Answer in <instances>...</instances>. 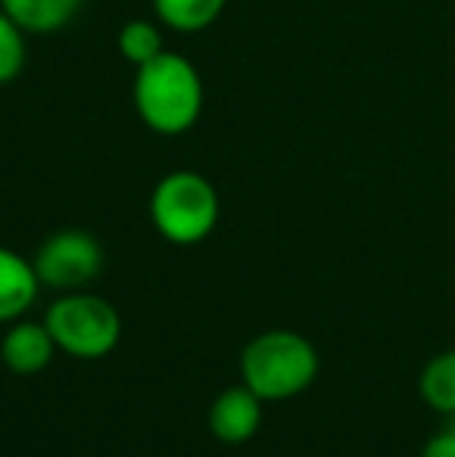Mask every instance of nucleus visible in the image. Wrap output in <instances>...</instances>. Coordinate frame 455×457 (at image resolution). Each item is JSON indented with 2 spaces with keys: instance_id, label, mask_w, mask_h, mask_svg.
I'll list each match as a JSON object with an SVG mask.
<instances>
[{
  "instance_id": "nucleus-14",
  "label": "nucleus",
  "mask_w": 455,
  "mask_h": 457,
  "mask_svg": "<svg viewBox=\"0 0 455 457\" xmlns=\"http://www.w3.org/2000/svg\"><path fill=\"white\" fill-rule=\"evenodd\" d=\"M421 457H455V427H446L437 436H431L421 448Z\"/></svg>"
},
{
  "instance_id": "nucleus-7",
  "label": "nucleus",
  "mask_w": 455,
  "mask_h": 457,
  "mask_svg": "<svg viewBox=\"0 0 455 457\" xmlns=\"http://www.w3.org/2000/svg\"><path fill=\"white\" fill-rule=\"evenodd\" d=\"M54 337H50L47 324H31V320H13L6 330L4 343H0V358L19 377H31L41 373L54 358Z\"/></svg>"
},
{
  "instance_id": "nucleus-4",
  "label": "nucleus",
  "mask_w": 455,
  "mask_h": 457,
  "mask_svg": "<svg viewBox=\"0 0 455 457\" xmlns=\"http://www.w3.org/2000/svg\"><path fill=\"white\" fill-rule=\"evenodd\" d=\"M44 324L56 349L72 358L110 355L122 337L119 312L94 293H66L47 308Z\"/></svg>"
},
{
  "instance_id": "nucleus-5",
  "label": "nucleus",
  "mask_w": 455,
  "mask_h": 457,
  "mask_svg": "<svg viewBox=\"0 0 455 457\" xmlns=\"http://www.w3.org/2000/svg\"><path fill=\"white\" fill-rule=\"evenodd\" d=\"M31 265H35L41 287L69 289L72 293V289H81L100 274V268H104V246L88 230H56V234H50L38 246V255Z\"/></svg>"
},
{
  "instance_id": "nucleus-1",
  "label": "nucleus",
  "mask_w": 455,
  "mask_h": 457,
  "mask_svg": "<svg viewBox=\"0 0 455 457\" xmlns=\"http://www.w3.org/2000/svg\"><path fill=\"white\" fill-rule=\"evenodd\" d=\"M131 100L138 119L163 137L188 134L200 121L206 91L197 66L181 54L163 50L156 60L134 69Z\"/></svg>"
},
{
  "instance_id": "nucleus-11",
  "label": "nucleus",
  "mask_w": 455,
  "mask_h": 457,
  "mask_svg": "<svg viewBox=\"0 0 455 457\" xmlns=\"http://www.w3.org/2000/svg\"><path fill=\"white\" fill-rule=\"evenodd\" d=\"M418 392L425 404L437 414H455V349L440 352L425 364L418 377Z\"/></svg>"
},
{
  "instance_id": "nucleus-3",
  "label": "nucleus",
  "mask_w": 455,
  "mask_h": 457,
  "mask_svg": "<svg viewBox=\"0 0 455 457\" xmlns=\"http://www.w3.org/2000/svg\"><path fill=\"white\" fill-rule=\"evenodd\" d=\"M222 203L215 187L200 171L178 169L159 178L150 193L153 228L175 246H194L215 230Z\"/></svg>"
},
{
  "instance_id": "nucleus-9",
  "label": "nucleus",
  "mask_w": 455,
  "mask_h": 457,
  "mask_svg": "<svg viewBox=\"0 0 455 457\" xmlns=\"http://www.w3.org/2000/svg\"><path fill=\"white\" fill-rule=\"evenodd\" d=\"M85 0H0V10L25 35H56L81 12Z\"/></svg>"
},
{
  "instance_id": "nucleus-10",
  "label": "nucleus",
  "mask_w": 455,
  "mask_h": 457,
  "mask_svg": "<svg viewBox=\"0 0 455 457\" xmlns=\"http://www.w3.org/2000/svg\"><path fill=\"white\" fill-rule=\"evenodd\" d=\"M225 4L228 0H153V12L165 29L194 35L209 29L222 16Z\"/></svg>"
},
{
  "instance_id": "nucleus-6",
  "label": "nucleus",
  "mask_w": 455,
  "mask_h": 457,
  "mask_svg": "<svg viewBox=\"0 0 455 457\" xmlns=\"http://www.w3.org/2000/svg\"><path fill=\"white\" fill-rule=\"evenodd\" d=\"M262 423V398L249 386H231L209 408V433L225 445H243Z\"/></svg>"
},
{
  "instance_id": "nucleus-8",
  "label": "nucleus",
  "mask_w": 455,
  "mask_h": 457,
  "mask_svg": "<svg viewBox=\"0 0 455 457\" xmlns=\"http://www.w3.org/2000/svg\"><path fill=\"white\" fill-rule=\"evenodd\" d=\"M38 271L19 253L0 246V324L19 320L38 299Z\"/></svg>"
},
{
  "instance_id": "nucleus-13",
  "label": "nucleus",
  "mask_w": 455,
  "mask_h": 457,
  "mask_svg": "<svg viewBox=\"0 0 455 457\" xmlns=\"http://www.w3.org/2000/svg\"><path fill=\"white\" fill-rule=\"evenodd\" d=\"M25 69V31L0 10V85H10Z\"/></svg>"
},
{
  "instance_id": "nucleus-12",
  "label": "nucleus",
  "mask_w": 455,
  "mask_h": 457,
  "mask_svg": "<svg viewBox=\"0 0 455 457\" xmlns=\"http://www.w3.org/2000/svg\"><path fill=\"white\" fill-rule=\"evenodd\" d=\"M115 44H119L122 60L131 62L134 69L144 66V62H150V60H156V56L165 50L163 31H159V25L150 22V19H128V22L119 29Z\"/></svg>"
},
{
  "instance_id": "nucleus-2",
  "label": "nucleus",
  "mask_w": 455,
  "mask_h": 457,
  "mask_svg": "<svg viewBox=\"0 0 455 457\" xmlns=\"http://www.w3.org/2000/svg\"><path fill=\"white\" fill-rule=\"evenodd\" d=\"M243 386L262 402H287L306 392L318 377V352L293 330H268L249 339L240 355Z\"/></svg>"
}]
</instances>
